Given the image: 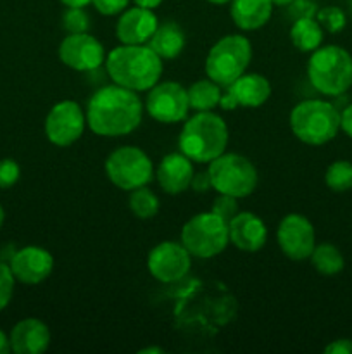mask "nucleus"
<instances>
[{
  "instance_id": "1",
  "label": "nucleus",
  "mask_w": 352,
  "mask_h": 354,
  "mask_svg": "<svg viewBox=\"0 0 352 354\" xmlns=\"http://www.w3.org/2000/svg\"><path fill=\"white\" fill-rule=\"evenodd\" d=\"M141 113L144 107L137 93L114 83L97 90L88 100L86 123L100 137H121L137 130Z\"/></svg>"
},
{
  "instance_id": "2",
  "label": "nucleus",
  "mask_w": 352,
  "mask_h": 354,
  "mask_svg": "<svg viewBox=\"0 0 352 354\" xmlns=\"http://www.w3.org/2000/svg\"><path fill=\"white\" fill-rule=\"evenodd\" d=\"M107 73L116 85L133 92L150 90L162 75V59L144 45H123L107 55Z\"/></svg>"
},
{
  "instance_id": "3",
  "label": "nucleus",
  "mask_w": 352,
  "mask_h": 354,
  "mask_svg": "<svg viewBox=\"0 0 352 354\" xmlns=\"http://www.w3.org/2000/svg\"><path fill=\"white\" fill-rule=\"evenodd\" d=\"M179 151L197 162H211L228 145V127L223 118L211 111H200L190 118L178 138Z\"/></svg>"
},
{
  "instance_id": "4",
  "label": "nucleus",
  "mask_w": 352,
  "mask_h": 354,
  "mask_svg": "<svg viewBox=\"0 0 352 354\" xmlns=\"http://www.w3.org/2000/svg\"><path fill=\"white\" fill-rule=\"evenodd\" d=\"M307 76L323 95H342L352 86V55L338 45L317 47L309 57Z\"/></svg>"
},
{
  "instance_id": "5",
  "label": "nucleus",
  "mask_w": 352,
  "mask_h": 354,
  "mask_svg": "<svg viewBox=\"0 0 352 354\" xmlns=\"http://www.w3.org/2000/svg\"><path fill=\"white\" fill-rule=\"evenodd\" d=\"M290 127L300 142L309 145L328 144L340 130V113L333 104L309 99L299 102L290 114Z\"/></svg>"
},
{
  "instance_id": "6",
  "label": "nucleus",
  "mask_w": 352,
  "mask_h": 354,
  "mask_svg": "<svg viewBox=\"0 0 352 354\" xmlns=\"http://www.w3.org/2000/svg\"><path fill=\"white\" fill-rule=\"evenodd\" d=\"M251 59V41L242 35H226L207 54L206 73L219 86H230L244 75Z\"/></svg>"
},
{
  "instance_id": "7",
  "label": "nucleus",
  "mask_w": 352,
  "mask_h": 354,
  "mask_svg": "<svg viewBox=\"0 0 352 354\" xmlns=\"http://www.w3.org/2000/svg\"><path fill=\"white\" fill-rule=\"evenodd\" d=\"M213 189L219 194L240 199L251 196L257 187V171L247 158L240 154H221L209 162Z\"/></svg>"
},
{
  "instance_id": "8",
  "label": "nucleus",
  "mask_w": 352,
  "mask_h": 354,
  "mask_svg": "<svg viewBox=\"0 0 352 354\" xmlns=\"http://www.w3.org/2000/svg\"><path fill=\"white\" fill-rule=\"evenodd\" d=\"M228 242V223L213 211L195 214L182 230V244L195 258L217 256L226 249Z\"/></svg>"
},
{
  "instance_id": "9",
  "label": "nucleus",
  "mask_w": 352,
  "mask_h": 354,
  "mask_svg": "<svg viewBox=\"0 0 352 354\" xmlns=\"http://www.w3.org/2000/svg\"><path fill=\"white\" fill-rule=\"evenodd\" d=\"M106 173L110 182L123 190H135L147 185L154 176L152 161L141 149L119 147L107 158Z\"/></svg>"
},
{
  "instance_id": "10",
  "label": "nucleus",
  "mask_w": 352,
  "mask_h": 354,
  "mask_svg": "<svg viewBox=\"0 0 352 354\" xmlns=\"http://www.w3.org/2000/svg\"><path fill=\"white\" fill-rule=\"evenodd\" d=\"M188 93L179 83H155L147 97V111L159 123H178L188 114Z\"/></svg>"
},
{
  "instance_id": "11",
  "label": "nucleus",
  "mask_w": 352,
  "mask_h": 354,
  "mask_svg": "<svg viewBox=\"0 0 352 354\" xmlns=\"http://www.w3.org/2000/svg\"><path fill=\"white\" fill-rule=\"evenodd\" d=\"M85 116L75 100H62L55 104L45 120V135L57 147L75 144L85 130Z\"/></svg>"
},
{
  "instance_id": "12",
  "label": "nucleus",
  "mask_w": 352,
  "mask_h": 354,
  "mask_svg": "<svg viewBox=\"0 0 352 354\" xmlns=\"http://www.w3.org/2000/svg\"><path fill=\"white\" fill-rule=\"evenodd\" d=\"M278 244L283 254L292 261L311 258L316 244L313 223L302 214H286L278 227Z\"/></svg>"
},
{
  "instance_id": "13",
  "label": "nucleus",
  "mask_w": 352,
  "mask_h": 354,
  "mask_svg": "<svg viewBox=\"0 0 352 354\" xmlns=\"http://www.w3.org/2000/svg\"><path fill=\"white\" fill-rule=\"evenodd\" d=\"M190 252L183 244L176 242H161L148 252V272L159 282L171 283L182 280L190 272Z\"/></svg>"
},
{
  "instance_id": "14",
  "label": "nucleus",
  "mask_w": 352,
  "mask_h": 354,
  "mask_svg": "<svg viewBox=\"0 0 352 354\" xmlns=\"http://www.w3.org/2000/svg\"><path fill=\"white\" fill-rule=\"evenodd\" d=\"M59 57L62 64L76 71H93L100 68L106 59L102 44L88 33H69L61 41Z\"/></svg>"
},
{
  "instance_id": "15",
  "label": "nucleus",
  "mask_w": 352,
  "mask_h": 354,
  "mask_svg": "<svg viewBox=\"0 0 352 354\" xmlns=\"http://www.w3.org/2000/svg\"><path fill=\"white\" fill-rule=\"evenodd\" d=\"M226 93H221L219 106L224 111L244 107H259L271 95V85L261 75H242L226 86Z\"/></svg>"
},
{
  "instance_id": "16",
  "label": "nucleus",
  "mask_w": 352,
  "mask_h": 354,
  "mask_svg": "<svg viewBox=\"0 0 352 354\" xmlns=\"http://www.w3.org/2000/svg\"><path fill=\"white\" fill-rule=\"evenodd\" d=\"M9 266L14 279L26 286H35L50 277L52 270H54V258L45 249L28 245V248L14 252Z\"/></svg>"
},
{
  "instance_id": "17",
  "label": "nucleus",
  "mask_w": 352,
  "mask_h": 354,
  "mask_svg": "<svg viewBox=\"0 0 352 354\" xmlns=\"http://www.w3.org/2000/svg\"><path fill=\"white\" fill-rule=\"evenodd\" d=\"M157 26V17L152 9L135 6L121 12L116 24V37L124 45H141L150 40Z\"/></svg>"
},
{
  "instance_id": "18",
  "label": "nucleus",
  "mask_w": 352,
  "mask_h": 354,
  "mask_svg": "<svg viewBox=\"0 0 352 354\" xmlns=\"http://www.w3.org/2000/svg\"><path fill=\"white\" fill-rule=\"evenodd\" d=\"M228 237L240 251L255 252L264 248L268 230L264 221L254 213H237L228 223Z\"/></svg>"
},
{
  "instance_id": "19",
  "label": "nucleus",
  "mask_w": 352,
  "mask_h": 354,
  "mask_svg": "<svg viewBox=\"0 0 352 354\" xmlns=\"http://www.w3.org/2000/svg\"><path fill=\"white\" fill-rule=\"evenodd\" d=\"M10 351L16 354H40L50 344V330L37 318H26L10 332Z\"/></svg>"
},
{
  "instance_id": "20",
  "label": "nucleus",
  "mask_w": 352,
  "mask_h": 354,
  "mask_svg": "<svg viewBox=\"0 0 352 354\" xmlns=\"http://www.w3.org/2000/svg\"><path fill=\"white\" fill-rule=\"evenodd\" d=\"M193 178V166L183 152H173L161 161L157 168V182L168 194H182L190 187Z\"/></svg>"
},
{
  "instance_id": "21",
  "label": "nucleus",
  "mask_w": 352,
  "mask_h": 354,
  "mask_svg": "<svg viewBox=\"0 0 352 354\" xmlns=\"http://www.w3.org/2000/svg\"><path fill=\"white\" fill-rule=\"evenodd\" d=\"M271 12V0H231V19L240 30H259L268 23Z\"/></svg>"
},
{
  "instance_id": "22",
  "label": "nucleus",
  "mask_w": 352,
  "mask_h": 354,
  "mask_svg": "<svg viewBox=\"0 0 352 354\" xmlns=\"http://www.w3.org/2000/svg\"><path fill=\"white\" fill-rule=\"evenodd\" d=\"M148 47L161 59H175L185 48V33L176 23H166L157 26L148 40Z\"/></svg>"
},
{
  "instance_id": "23",
  "label": "nucleus",
  "mask_w": 352,
  "mask_h": 354,
  "mask_svg": "<svg viewBox=\"0 0 352 354\" xmlns=\"http://www.w3.org/2000/svg\"><path fill=\"white\" fill-rule=\"evenodd\" d=\"M290 38L295 48L300 52H313L321 47L323 41V28L317 23L316 17H304V19L293 21L290 30Z\"/></svg>"
},
{
  "instance_id": "24",
  "label": "nucleus",
  "mask_w": 352,
  "mask_h": 354,
  "mask_svg": "<svg viewBox=\"0 0 352 354\" xmlns=\"http://www.w3.org/2000/svg\"><path fill=\"white\" fill-rule=\"evenodd\" d=\"M188 102L190 107L195 111H213L214 107L219 106L221 90L219 85L213 80H199L193 83L188 90Z\"/></svg>"
},
{
  "instance_id": "25",
  "label": "nucleus",
  "mask_w": 352,
  "mask_h": 354,
  "mask_svg": "<svg viewBox=\"0 0 352 354\" xmlns=\"http://www.w3.org/2000/svg\"><path fill=\"white\" fill-rule=\"evenodd\" d=\"M311 263H313V266L321 275L326 277L338 275L345 266V259L340 249L335 248L333 244H328V242L314 245V251L311 254Z\"/></svg>"
},
{
  "instance_id": "26",
  "label": "nucleus",
  "mask_w": 352,
  "mask_h": 354,
  "mask_svg": "<svg viewBox=\"0 0 352 354\" xmlns=\"http://www.w3.org/2000/svg\"><path fill=\"white\" fill-rule=\"evenodd\" d=\"M130 209L140 220H150L157 214L159 211V199L152 190L138 187V189L131 190L130 196Z\"/></svg>"
},
{
  "instance_id": "27",
  "label": "nucleus",
  "mask_w": 352,
  "mask_h": 354,
  "mask_svg": "<svg viewBox=\"0 0 352 354\" xmlns=\"http://www.w3.org/2000/svg\"><path fill=\"white\" fill-rule=\"evenodd\" d=\"M324 182L333 192H347L352 189V162L335 161L324 173Z\"/></svg>"
},
{
  "instance_id": "28",
  "label": "nucleus",
  "mask_w": 352,
  "mask_h": 354,
  "mask_svg": "<svg viewBox=\"0 0 352 354\" xmlns=\"http://www.w3.org/2000/svg\"><path fill=\"white\" fill-rule=\"evenodd\" d=\"M316 21L321 24L324 31L328 33H338L345 28L347 24V17H345V12L340 9V7L328 6L323 7V9H317Z\"/></svg>"
},
{
  "instance_id": "29",
  "label": "nucleus",
  "mask_w": 352,
  "mask_h": 354,
  "mask_svg": "<svg viewBox=\"0 0 352 354\" xmlns=\"http://www.w3.org/2000/svg\"><path fill=\"white\" fill-rule=\"evenodd\" d=\"M62 26L69 33H86L90 28V17L83 7H69L62 14Z\"/></svg>"
},
{
  "instance_id": "30",
  "label": "nucleus",
  "mask_w": 352,
  "mask_h": 354,
  "mask_svg": "<svg viewBox=\"0 0 352 354\" xmlns=\"http://www.w3.org/2000/svg\"><path fill=\"white\" fill-rule=\"evenodd\" d=\"M14 275L10 266L0 259V311L6 310L7 304L12 299L14 292Z\"/></svg>"
},
{
  "instance_id": "31",
  "label": "nucleus",
  "mask_w": 352,
  "mask_h": 354,
  "mask_svg": "<svg viewBox=\"0 0 352 354\" xmlns=\"http://www.w3.org/2000/svg\"><path fill=\"white\" fill-rule=\"evenodd\" d=\"M213 211L214 214H217L219 218H223L226 223H230L231 218L238 213V204L237 199L226 194H221L219 197H216V201L213 203Z\"/></svg>"
},
{
  "instance_id": "32",
  "label": "nucleus",
  "mask_w": 352,
  "mask_h": 354,
  "mask_svg": "<svg viewBox=\"0 0 352 354\" xmlns=\"http://www.w3.org/2000/svg\"><path fill=\"white\" fill-rule=\"evenodd\" d=\"M21 168L14 159H0V189H9L19 180Z\"/></svg>"
},
{
  "instance_id": "33",
  "label": "nucleus",
  "mask_w": 352,
  "mask_h": 354,
  "mask_svg": "<svg viewBox=\"0 0 352 354\" xmlns=\"http://www.w3.org/2000/svg\"><path fill=\"white\" fill-rule=\"evenodd\" d=\"M289 7L293 21L304 19V17H316L317 14V6L314 0H293Z\"/></svg>"
},
{
  "instance_id": "34",
  "label": "nucleus",
  "mask_w": 352,
  "mask_h": 354,
  "mask_svg": "<svg viewBox=\"0 0 352 354\" xmlns=\"http://www.w3.org/2000/svg\"><path fill=\"white\" fill-rule=\"evenodd\" d=\"M92 3L104 16H116L126 10L130 0H92Z\"/></svg>"
},
{
  "instance_id": "35",
  "label": "nucleus",
  "mask_w": 352,
  "mask_h": 354,
  "mask_svg": "<svg viewBox=\"0 0 352 354\" xmlns=\"http://www.w3.org/2000/svg\"><path fill=\"white\" fill-rule=\"evenodd\" d=\"M326 354H352V339H337L324 348Z\"/></svg>"
},
{
  "instance_id": "36",
  "label": "nucleus",
  "mask_w": 352,
  "mask_h": 354,
  "mask_svg": "<svg viewBox=\"0 0 352 354\" xmlns=\"http://www.w3.org/2000/svg\"><path fill=\"white\" fill-rule=\"evenodd\" d=\"M190 185H192V189L195 190V192H207L209 189H213V182H211L209 171L193 175L192 183H190Z\"/></svg>"
},
{
  "instance_id": "37",
  "label": "nucleus",
  "mask_w": 352,
  "mask_h": 354,
  "mask_svg": "<svg viewBox=\"0 0 352 354\" xmlns=\"http://www.w3.org/2000/svg\"><path fill=\"white\" fill-rule=\"evenodd\" d=\"M340 128L347 137L352 138V104H349L340 114Z\"/></svg>"
},
{
  "instance_id": "38",
  "label": "nucleus",
  "mask_w": 352,
  "mask_h": 354,
  "mask_svg": "<svg viewBox=\"0 0 352 354\" xmlns=\"http://www.w3.org/2000/svg\"><path fill=\"white\" fill-rule=\"evenodd\" d=\"M135 6L145 7V9H155V7L161 6L162 0H133Z\"/></svg>"
},
{
  "instance_id": "39",
  "label": "nucleus",
  "mask_w": 352,
  "mask_h": 354,
  "mask_svg": "<svg viewBox=\"0 0 352 354\" xmlns=\"http://www.w3.org/2000/svg\"><path fill=\"white\" fill-rule=\"evenodd\" d=\"M10 351V341L2 330H0V354H7Z\"/></svg>"
},
{
  "instance_id": "40",
  "label": "nucleus",
  "mask_w": 352,
  "mask_h": 354,
  "mask_svg": "<svg viewBox=\"0 0 352 354\" xmlns=\"http://www.w3.org/2000/svg\"><path fill=\"white\" fill-rule=\"evenodd\" d=\"M66 7H86L92 0H61Z\"/></svg>"
},
{
  "instance_id": "41",
  "label": "nucleus",
  "mask_w": 352,
  "mask_h": 354,
  "mask_svg": "<svg viewBox=\"0 0 352 354\" xmlns=\"http://www.w3.org/2000/svg\"><path fill=\"white\" fill-rule=\"evenodd\" d=\"M147 353L162 354V353H164V349H161V348H147V349H141V351H140V354H147Z\"/></svg>"
},
{
  "instance_id": "42",
  "label": "nucleus",
  "mask_w": 352,
  "mask_h": 354,
  "mask_svg": "<svg viewBox=\"0 0 352 354\" xmlns=\"http://www.w3.org/2000/svg\"><path fill=\"white\" fill-rule=\"evenodd\" d=\"M273 3H275V6H282V7H289L290 3L293 2V0H271Z\"/></svg>"
},
{
  "instance_id": "43",
  "label": "nucleus",
  "mask_w": 352,
  "mask_h": 354,
  "mask_svg": "<svg viewBox=\"0 0 352 354\" xmlns=\"http://www.w3.org/2000/svg\"><path fill=\"white\" fill-rule=\"evenodd\" d=\"M207 2H211V3H216V6H224V3L231 2V0H207Z\"/></svg>"
},
{
  "instance_id": "44",
  "label": "nucleus",
  "mask_w": 352,
  "mask_h": 354,
  "mask_svg": "<svg viewBox=\"0 0 352 354\" xmlns=\"http://www.w3.org/2000/svg\"><path fill=\"white\" fill-rule=\"evenodd\" d=\"M3 220H6V213H3L2 206H0V228H2V225H3Z\"/></svg>"
},
{
  "instance_id": "45",
  "label": "nucleus",
  "mask_w": 352,
  "mask_h": 354,
  "mask_svg": "<svg viewBox=\"0 0 352 354\" xmlns=\"http://www.w3.org/2000/svg\"><path fill=\"white\" fill-rule=\"evenodd\" d=\"M349 9H351V14H352V0H349Z\"/></svg>"
}]
</instances>
